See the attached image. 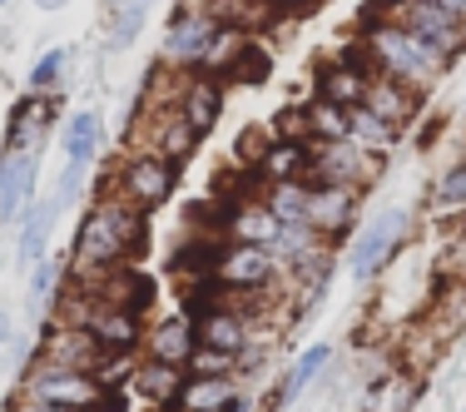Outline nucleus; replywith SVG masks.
Returning <instances> with one entry per match:
<instances>
[{"label":"nucleus","mask_w":466,"mask_h":412,"mask_svg":"<svg viewBox=\"0 0 466 412\" xmlns=\"http://www.w3.org/2000/svg\"><path fill=\"white\" fill-rule=\"evenodd\" d=\"M144 219L139 209H129L125 199L115 194H99L90 209H85L80 219V233H75V283H85V278H99L109 269H125L129 259L144 249Z\"/></svg>","instance_id":"f257e3e1"},{"label":"nucleus","mask_w":466,"mask_h":412,"mask_svg":"<svg viewBox=\"0 0 466 412\" xmlns=\"http://www.w3.org/2000/svg\"><path fill=\"white\" fill-rule=\"evenodd\" d=\"M362 46H368L377 75H387V80L407 85V90H417V95L447 75V60H441L431 46H421L417 36H407V30L397 26L382 5L362 20Z\"/></svg>","instance_id":"f03ea898"},{"label":"nucleus","mask_w":466,"mask_h":412,"mask_svg":"<svg viewBox=\"0 0 466 412\" xmlns=\"http://www.w3.org/2000/svg\"><path fill=\"white\" fill-rule=\"evenodd\" d=\"M407 239H412V209L387 204V209H377V214H368L358 229L348 233V269H352V278H377L397 253L407 249Z\"/></svg>","instance_id":"7ed1b4c3"},{"label":"nucleus","mask_w":466,"mask_h":412,"mask_svg":"<svg viewBox=\"0 0 466 412\" xmlns=\"http://www.w3.org/2000/svg\"><path fill=\"white\" fill-rule=\"evenodd\" d=\"M25 397H30V403H46V407H65V412H119V407H125V397L105 393L90 373L46 367V363L25 377Z\"/></svg>","instance_id":"20e7f679"},{"label":"nucleus","mask_w":466,"mask_h":412,"mask_svg":"<svg viewBox=\"0 0 466 412\" xmlns=\"http://www.w3.org/2000/svg\"><path fill=\"white\" fill-rule=\"evenodd\" d=\"M174 189H179V164H169L164 154H149V149H135L109 180V194L125 199L139 214H154L159 204H169Z\"/></svg>","instance_id":"39448f33"},{"label":"nucleus","mask_w":466,"mask_h":412,"mask_svg":"<svg viewBox=\"0 0 466 412\" xmlns=\"http://www.w3.org/2000/svg\"><path fill=\"white\" fill-rule=\"evenodd\" d=\"M377 174H382V154L362 149L352 139L313 144V160H308V184H318V189H352V194H362Z\"/></svg>","instance_id":"423d86ee"},{"label":"nucleus","mask_w":466,"mask_h":412,"mask_svg":"<svg viewBox=\"0 0 466 412\" xmlns=\"http://www.w3.org/2000/svg\"><path fill=\"white\" fill-rule=\"evenodd\" d=\"M387 15L397 20V26L407 30V36H417L421 46H431L441 55V60H457V55L466 50V20L457 15H447L441 5H431V0H412V5H402V10H387Z\"/></svg>","instance_id":"0eeeda50"},{"label":"nucleus","mask_w":466,"mask_h":412,"mask_svg":"<svg viewBox=\"0 0 466 412\" xmlns=\"http://www.w3.org/2000/svg\"><path fill=\"white\" fill-rule=\"evenodd\" d=\"M218 30H224V26H218L204 5H184L179 15H174V26L164 30V65H179V70L194 75L198 65L208 60Z\"/></svg>","instance_id":"6e6552de"},{"label":"nucleus","mask_w":466,"mask_h":412,"mask_svg":"<svg viewBox=\"0 0 466 412\" xmlns=\"http://www.w3.org/2000/svg\"><path fill=\"white\" fill-rule=\"evenodd\" d=\"M273 273H279L273 253H268V249H253V243H224V253H218V269H214V278L224 283V294H233V298L268 288Z\"/></svg>","instance_id":"1a4fd4ad"},{"label":"nucleus","mask_w":466,"mask_h":412,"mask_svg":"<svg viewBox=\"0 0 466 412\" xmlns=\"http://www.w3.org/2000/svg\"><path fill=\"white\" fill-rule=\"evenodd\" d=\"M194 333H198V348L208 353H228V358H243L253 348V318L238 308V298L224 308H208V314L194 318Z\"/></svg>","instance_id":"9d476101"},{"label":"nucleus","mask_w":466,"mask_h":412,"mask_svg":"<svg viewBox=\"0 0 466 412\" xmlns=\"http://www.w3.org/2000/svg\"><path fill=\"white\" fill-rule=\"evenodd\" d=\"M194 353H198V333H194V318H188L184 308H179V314H169V318H159L149 333H144V358H149V363L184 367V373H188Z\"/></svg>","instance_id":"9b49d317"},{"label":"nucleus","mask_w":466,"mask_h":412,"mask_svg":"<svg viewBox=\"0 0 466 412\" xmlns=\"http://www.w3.org/2000/svg\"><path fill=\"white\" fill-rule=\"evenodd\" d=\"M99 358H105V348L90 338L85 328H75V323H55V328L46 333V343H40V363L46 367H70V373H90Z\"/></svg>","instance_id":"f8f14e48"},{"label":"nucleus","mask_w":466,"mask_h":412,"mask_svg":"<svg viewBox=\"0 0 466 412\" xmlns=\"http://www.w3.org/2000/svg\"><path fill=\"white\" fill-rule=\"evenodd\" d=\"M313 189V199H308V229L318 233L323 243H338L348 239V229H358V194L352 189Z\"/></svg>","instance_id":"ddd939ff"},{"label":"nucleus","mask_w":466,"mask_h":412,"mask_svg":"<svg viewBox=\"0 0 466 412\" xmlns=\"http://www.w3.org/2000/svg\"><path fill=\"white\" fill-rule=\"evenodd\" d=\"M174 115L194 129L198 139L218 125L224 115V80H208V75H184L179 80V99H174Z\"/></svg>","instance_id":"4468645a"},{"label":"nucleus","mask_w":466,"mask_h":412,"mask_svg":"<svg viewBox=\"0 0 466 412\" xmlns=\"http://www.w3.org/2000/svg\"><path fill=\"white\" fill-rule=\"evenodd\" d=\"M35 180H40V154H0V224L20 219L35 204Z\"/></svg>","instance_id":"2eb2a0df"},{"label":"nucleus","mask_w":466,"mask_h":412,"mask_svg":"<svg viewBox=\"0 0 466 412\" xmlns=\"http://www.w3.org/2000/svg\"><path fill=\"white\" fill-rule=\"evenodd\" d=\"M279 214L268 209V199H248V204H233L228 209V224H224V239L228 243H253V249H273L279 243Z\"/></svg>","instance_id":"dca6fc26"},{"label":"nucleus","mask_w":466,"mask_h":412,"mask_svg":"<svg viewBox=\"0 0 466 412\" xmlns=\"http://www.w3.org/2000/svg\"><path fill=\"white\" fill-rule=\"evenodd\" d=\"M55 109L46 95H25L15 109H10V125H5V149L10 154H40V139H46Z\"/></svg>","instance_id":"f3484780"},{"label":"nucleus","mask_w":466,"mask_h":412,"mask_svg":"<svg viewBox=\"0 0 466 412\" xmlns=\"http://www.w3.org/2000/svg\"><path fill=\"white\" fill-rule=\"evenodd\" d=\"M417 403H421V377L412 367H387L368 387L362 412H417Z\"/></svg>","instance_id":"a211bd4d"},{"label":"nucleus","mask_w":466,"mask_h":412,"mask_svg":"<svg viewBox=\"0 0 466 412\" xmlns=\"http://www.w3.org/2000/svg\"><path fill=\"white\" fill-rule=\"evenodd\" d=\"M417 105H421V95L407 90V85H397V80H387V75H372L368 95H362V109L377 115L382 125H392V129H402L407 119L417 115Z\"/></svg>","instance_id":"6ab92c4d"},{"label":"nucleus","mask_w":466,"mask_h":412,"mask_svg":"<svg viewBox=\"0 0 466 412\" xmlns=\"http://www.w3.org/2000/svg\"><path fill=\"white\" fill-rule=\"evenodd\" d=\"M174 407L179 412H248L233 377H188Z\"/></svg>","instance_id":"aec40b11"},{"label":"nucleus","mask_w":466,"mask_h":412,"mask_svg":"<svg viewBox=\"0 0 466 412\" xmlns=\"http://www.w3.org/2000/svg\"><path fill=\"white\" fill-rule=\"evenodd\" d=\"M328 363H332V343H313V348H303V353H298V363L288 367V377L279 383V393H273L263 407L279 412V407H288V403H298V397H303L308 387H313L318 377H323V367H328Z\"/></svg>","instance_id":"412c9836"},{"label":"nucleus","mask_w":466,"mask_h":412,"mask_svg":"<svg viewBox=\"0 0 466 412\" xmlns=\"http://www.w3.org/2000/svg\"><path fill=\"white\" fill-rule=\"evenodd\" d=\"M308 160H313V144H279V139H273V149L263 154V164L253 174H258L263 189L308 184Z\"/></svg>","instance_id":"4be33fe9"},{"label":"nucleus","mask_w":466,"mask_h":412,"mask_svg":"<svg viewBox=\"0 0 466 412\" xmlns=\"http://www.w3.org/2000/svg\"><path fill=\"white\" fill-rule=\"evenodd\" d=\"M184 383H188L184 367H164V363H149V358H139L135 377H129V387H135L149 407H174L184 393Z\"/></svg>","instance_id":"5701e85b"},{"label":"nucleus","mask_w":466,"mask_h":412,"mask_svg":"<svg viewBox=\"0 0 466 412\" xmlns=\"http://www.w3.org/2000/svg\"><path fill=\"white\" fill-rule=\"evenodd\" d=\"M99 139H105V125H99V115H90V109H80V115L65 125V164L70 170H90L95 164V154H99Z\"/></svg>","instance_id":"b1692460"},{"label":"nucleus","mask_w":466,"mask_h":412,"mask_svg":"<svg viewBox=\"0 0 466 412\" xmlns=\"http://www.w3.org/2000/svg\"><path fill=\"white\" fill-rule=\"evenodd\" d=\"M55 219H60V209H55L50 199H46V204H35V214L25 219V229H20V259H25V263L46 259V243H50V224H55Z\"/></svg>","instance_id":"393cba45"},{"label":"nucleus","mask_w":466,"mask_h":412,"mask_svg":"<svg viewBox=\"0 0 466 412\" xmlns=\"http://www.w3.org/2000/svg\"><path fill=\"white\" fill-rule=\"evenodd\" d=\"M263 199H268V209L279 214L283 229L308 224V199H313V189H308V184H279V189H268Z\"/></svg>","instance_id":"a878e982"},{"label":"nucleus","mask_w":466,"mask_h":412,"mask_svg":"<svg viewBox=\"0 0 466 412\" xmlns=\"http://www.w3.org/2000/svg\"><path fill=\"white\" fill-rule=\"evenodd\" d=\"M348 129H352V144H362V149H372V154H382V149H392L397 144V129L392 125H382L377 115H368V109H348Z\"/></svg>","instance_id":"bb28decb"},{"label":"nucleus","mask_w":466,"mask_h":412,"mask_svg":"<svg viewBox=\"0 0 466 412\" xmlns=\"http://www.w3.org/2000/svg\"><path fill=\"white\" fill-rule=\"evenodd\" d=\"M308 119H313V144H342V139H352L348 109H338V105L313 99V105H308Z\"/></svg>","instance_id":"cd10ccee"},{"label":"nucleus","mask_w":466,"mask_h":412,"mask_svg":"<svg viewBox=\"0 0 466 412\" xmlns=\"http://www.w3.org/2000/svg\"><path fill=\"white\" fill-rule=\"evenodd\" d=\"M268 70H273V55L263 50L258 40H243L238 60H233V70H228V80H238V85H263V80H268Z\"/></svg>","instance_id":"c85d7f7f"},{"label":"nucleus","mask_w":466,"mask_h":412,"mask_svg":"<svg viewBox=\"0 0 466 412\" xmlns=\"http://www.w3.org/2000/svg\"><path fill=\"white\" fill-rule=\"evenodd\" d=\"M65 283V263L60 259H40L35 263V273H30V314H46V304L55 298V288Z\"/></svg>","instance_id":"c756f323"},{"label":"nucleus","mask_w":466,"mask_h":412,"mask_svg":"<svg viewBox=\"0 0 466 412\" xmlns=\"http://www.w3.org/2000/svg\"><path fill=\"white\" fill-rule=\"evenodd\" d=\"M273 139L279 144H313V119H308V105H288L279 119H273Z\"/></svg>","instance_id":"7c9ffc66"},{"label":"nucleus","mask_w":466,"mask_h":412,"mask_svg":"<svg viewBox=\"0 0 466 412\" xmlns=\"http://www.w3.org/2000/svg\"><path fill=\"white\" fill-rule=\"evenodd\" d=\"M65 65H70V50H46L30 70V95H50L55 85L65 80Z\"/></svg>","instance_id":"2f4dec72"},{"label":"nucleus","mask_w":466,"mask_h":412,"mask_svg":"<svg viewBox=\"0 0 466 412\" xmlns=\"http://www.w3.org/2000/svg\"><path fill=\"white\" fill-rule=\"evenodd\" d=\"M135 353H105L95 367V383L105 387V393H115V387H129V377H135Z\"/></svg>","instance_id":"473e14b6"},{"label":"nucleus","mask_w":466,"mask_h":412,"mask_svg":"<svg viewBox=\"0 0 466 412\" xmlns=\"http://www.w3.org/2000/svg\"><path fill=\"white\" fill-rule=\"evenodd\" d=\"M431 199H437V209H466V160L457 170L441 174L437 189H431Z\"/></svg>","instance_id":"72a5a7b5"},{"label":"nucleus","mask_w":466,"mask_h":412,"mask_svg":"<svg viewBox=\"0 0 466 412\" xmlns=\"http://www.w3.org/2000/svg\"><path fill=\"white\" fill-rule=\"evenodd\" d=\"M273 149V129H243V135H238V154H233V160H238L243 164V170H258V164H263V154H268Z\"/></svg>","instance_id":"f704fd0d"},{"label":"nucleus","mask_w":466,"mask_h":412,"mask_svg":"<svg viewBox=\"0 0 466 412\" xmlns=\"http://www.w3.org/2000/svg\"><path fill=\"white\" fill-rule=\"evenodd\" d=\"M441 273L447 278H466V224H457L447 233V249H441Z\"/></svg>","instance_id":"c9c22d12"},{"label":"nucleus","mask_w":466,"mask_h":412,"mask_svg":"<svg viewBox=\"0 0 466 412\" xmlns=\"http://www.w3.org/2000/svg\"><path fill=\"white\" fill-rule=\"evenodd\" d=\"M139 26H144V15H139V10H115V20H109V50L135 46Z\"/></svg>","instance_id":"e433bc0d"},{"label":"nucleus","mask_w":466,"mask_h":412,"mask_svg":"<svg viewBox=\"0 0 466 412\" xmlns=\"http://www.w3.org/2000/svg\"><path fill=\"white\" fill-rule=\"evenodd\" d=\"M80 189H85V170H70V164H65V174H60V189H55V199H50V204L65 214V209L75 204V194H80Z\"/></svg>","instance_id":"4c0bfd02"},{"label":"nucleus","mask_w":466,"mask_h":412,"mask_svg":"<svg viewBox=\"0 0 466 412\" xmlns=\"http://www.w3.org/2000/svg\"><path fill=\"white\" fill-rule=\"evenodd\" d=\"M318 5V0H268V10H293V15H298V10H313Z\"/></svg>","instance_id":"58836bf2"},{"label":"nucleus","mask_w":466,"mask_h":412,"mask_svg":"<svg viewBox=\"0 0 466 412\" xmlns=\"http://www.w3.org/2000/svg\"><path fill=\"white\" fill-rule=\"evenodd\" d=\"M431 5H441V10H447V15L466 20V0H431Z\"/></svg>","instance_id":"ea45409f"},{"label":"nucleus","mask_w":466,"mask_h":412,"mask_svg":"<svg viewBox=\"0 0 466 412\" xmlns=\"http://www.w3.org/2000/svg\"><path fill=\"white\" fill-rule=\"evenodd\" d=\"M109 5H115V10H139V15H144V10H149V0H109Z\"/></svg>","instance_id":"a19ab883"},{"label":"nucleus","mask_w":466,"mask_h":412,"mask_svg":"<svg viewBox=\"0 0 466 412\" xmlns=\"http://www.w3.org/2000/svg\"><path fill=\"white\" fill-rule=\"evenodd\" d=\"M70 0H35V10H65Z\"/></svg>","instance_id":"79ce46f5"},{"label":"nucleus","mask_w":466,"mask_h":412,"mask_svg":"<svg viewBox=\"0 0 466 412\" xmlns=\"http://www.w3.org/2000/svg\"><path fill=\"white\" fill-rule=\"evenodd\" d=\"M20 412H65V407H46V403H30V397H25V407H20Z\"/></svg>","instance_id":"37998d69"},{"label":"nucleus","mask_w":466,"mask_h":412,"mask_svg":"<svg viewBox=\"0 0 466 412\" xmlns=\"http://www.w3.org/2000/svg\"><path fill=\"white\" fill-rule=\"evenodd\" d=\"M10 338V318H5V308H0V343Z\"/></svg>","instance_id":"c03bdc74"},{"label":"nucleus","mask_w":466,"mask_h":412,"mask_svg":"<svg viewBox=\"0 0 466 412\" xmlns=\"http://www.w3.org/2000/svg\"><path fill=\"white\" fill-rule=\"evenodd\" d=\"M457 412H466V397H461V403H457Z\"/></svg>","instance_id":"a18cd8bd"},{"label":"nucleus","mask_w":466,"mask_h":412,"mask_svg":"<svg viewBox=\"0 0 466 412\" xmlns=\"http://www.w3.org/2000/svg\"><path fill=\"white\" fill-rule=\"evenodd\" d=\"M5 5H10V0H0V10H5Z\"/></svg>","instance_id":"49530a36"},{"label":"nucleus","mask_w":466,"mask_h":412,"mask_svg":"<svg viewBox=\"0 0 466 412\" xmlns=\"http://www.w3.org/2000/svg\"><path fill=\"white\" fill-rule=\"evenodd\" d=\"M258 412H268V407H258Z\"/></svg>","instance_id":"de8ad7c7"}]
</instances>
